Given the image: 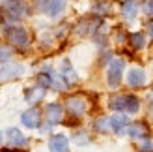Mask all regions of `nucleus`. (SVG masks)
I'll list each match as a JSON object with an SVG mask.
<instances>
[{
  "label": "nucleus",
  "mask_w": 153,
  "mask_h": 152,
  "mask_svg": "<svg viewBox=\"0 0 153 152\" xmlns=\"http://www.w3.org/2000/svg\"><path fill=\"white\" fill-rule=\"evenodd\" d=\"M65 4H67V0H36L37 10L47 13L49 17H58L65 10Z\"/></svg>",
  "instance_id": "f257e3e1"
},
{
  "label": "nucleus",
  "mask_w": 153,
  "mask_h": 152,
  "mask_svg": "<svg viewBox=\"0 0 153 152\" xmlns=\"http://www.w3.org/2000/svg\"><path fill=\"white\" fill-rule=\"evenodd\" d=\"M6 38L10 40L11 45H15V47H26L28 41H30V36L26 32V28H22V26L6 28Z\"/></svg>",
  "instance_id": "f03ea898"
},
{
  "label": "nucleus",
  "mask_w": 153,
  "mask_h": 152,
  "mask_svg": "<svg viewBox=\"0 0 153 152\" xmlns=\"http://www.w3.org/2000/svg\"><path fill=\"white\" fill-rule=\"evenodd\" d=\"M123 70H125V62L121 58H116V60H112L110 62V68H108V85L112 88H116L120 85V81H121V75H123Z\"/></svg>",
  "instance_id": "7ed1b4c3"
},
{
  "label": "nucleus",
  "mask_w": 153,
  "mask_h": 152,
  "mask_svg": "<svg viewBox=\"0 0 153 152\" xmlns=\"http://www.w3.org/2000/svg\"><path fill=\"white\" fill-rule=\"evenodd\" d=\"M21 122L25 124L26 128H37L39 126V122H41V113H39V109L37 107H30L28 111H25L21 115Z\"/></svg>",
  "instance_id": "20e7f679"
},
{
  "label": "nucleus",
  "mask_w": 153,
  "mask_h": 152,
  "mask_svg": "<svg viewBox=\"0 0 153 152\" xmlns=\"http://www.w3.org/2000/svg\"><path fill=\"white\" fill-rule=\"evenodd\" d=\"M65 107H67V111L69 113H73V115H82V113H86V100L84 98H80V96H73V98H69V100L65 102Z\"/></svg>",
  "instance_id": "39448f33"
},
{
  "label": "nucleus",
  "mask_w": 153,
  "mask_h": 152,
  "mask_svg": "<svg viewBox=\"0 0 153 152\" xmlns=\"http://www.w3.org/2000/svg\"><path fill=\"white\" fill-rule=\"evenodd\" d=\"M144 83H146V71L140 70V68H133V70H129L127 73V85L129 87H142Z\"/></svg>",
  "instance_id": "423d86ee"
},
{
  "label": "nucleus",
  "mask_w": 153,
  "mask_h": 152,
  "mask_svg": "<svg viewBox=\"0 0 153 152\" xmlns=\"http://www.w3.org/2000/svg\"><path fill=\"white\" fill-rule=\"evenodd\" d=\"M67 147H69V141H67V137L62 133L52 135L51 141H49V150L51 152H65Z\"/></svg>",
  "instance_id": "0eeeda50"
},
{
  "label": "nucleus",
  "mask_w": 153,
  "mask_h": 152,
  "mask_svg": "<svg viewBox=\"0 0 153 152\" xmlns=\"http://www.w3.org/2000/svg\"><path fill=\"white\" fill-rule=\"evenodd\" d=\"M25 71V68L21 64H7L6 68L0 70V81H7V79H15Z\"/></svg>",
  "instance_id": "6e6552de"
},
{
  "label": "nucleus",
  "mask_w": 153,
  "mask_h": 152,
  "mask_svg": "<svg viewBox=\"0 0 153 152\" xmlns=\"http://www.w3.org/2000/svg\"><path fill=\"white\" fill-rule=\"evenodd\" d=\"M64 117V109H62V105H58V103H51L47 105V118H49V124H56L60 122Z\"/></svg>",
  "instance_id": "1a4fd4ad"
},
{
  "label": "nucleus",
  "mask_w": 153,
  "mask_h": 152,
  "mask_svg": "<svg viewBox=\"0 0 153 152\" xmlns=\"http://www.w3.org/2000/svg\"><path fill=\"white\" fill-rule=\"evenodd\" d=\"M6 137H7V141H10L11 145H17V147L26 145V137L21 133V130H17V128H10V130L6 132Z\"/></svg>",
  "instance_id": "9d476101"
},
{
  "label": "nucleus",
  "mask_w": 153,
  "mask_h": 152,
  "mask_svg": "<svg viewBox=\"0 0 153 152\" xmlns=\"http://www.w3.org/2000/svg\"><path fill=\"white\" fill-rule=\"evenodd\" d=\"M121 13H123V17H127V19H134L136 13H138V2H136V0H125V2L121 4Z\"/></svg>",
  "instance_id": "9b49d317"
},
{
  "label": "nucleus",
  "mask_w": 153,
  "mask_h": 152,
  "mask_svg": "<svg viewBox=\"0 0 153 152\" xmlns=\"http://www.w3.org/2000/svg\"><path fill=\"white\" fill-rule=\"evenodd\" d=\"M148 128L144 126L142 122H134V124H131L127 128V135H131V137H144V139H148Z\"/></svg>",
  "instance_id": "f8f14e48"
},
{
  "label": "nucleus",
  "mask_w": 153,
  "mask_h": 152,
  "mask_svg": "<svg viewBox=\"0 0 153 152\" xmlns=\"http://www.w3.org/2000/svg\"><path fill=\"white\" fill-rule=\"evenodd\" d=\"M108 122H110V130H114V132H121L123 128L127 126V117H123V115H114L112 118H108Z\"/></svg>",
  "instance_id": "ddd939ff"
},
{
  "label": "nucleus",
  "mask_w": 153,
  "mask_h": 152,
  "mask_svg": "<svg viewBox=\"0 0 153 152\" xmlns=\"http://www.w3.org/2000/svg\"><path fill=\"white\" fill-rule=\"evenodd\" d=\"M62 71H64V81H65V85H71V83H75L76 81V77H75V71L71 70V64L67 62V60H64V64H62Z\"/></svg>",
  "instance_id": "4468645a"
},
{
  "label": "nucleus",
  "mask_w": 153,
  "mask_h": 152,
  "mask_svg": "<svg viewBox=\"0 0 153 152\" xmlns=\"http://www.w3.org/2000/svg\"><path fill=\"white\" fill-rule=\"evenodd\" d=\"M129 41H131L134 49H142L146 45V36H144V32H133L129 36Z\"/></svg>",
  "instance_id": "2eb2a0df"
},
{
  "label": "nucleus",
  "mask_w": 153,
  "mask_h": 152,
  "mask_svg": "<svg viewBox=\"0 0 153 152\" xmlns=\"http://www.w3.org/2000/svg\"><path fill=\"white\" fill-rule=\"evenodd\" d=\"M140 109V102H138V98L136 96H125V111L127 113H136Z\"/></svg>",
  "instance_id": "dca6fc26"
},
{
  "label": "nucleus",
  "mask_w": 153,
  "mask_h": 152,
  "mask_svg": "<svg viewBox=\"0 0 153 152\" xmlns=\"http://www.w3.org/2000/svg\"><path fill=\"white\" fill-rule=\"evenodd\" d=\"M43 96H45V90L43 88H30L28 92H26V100L30 103H36V102H39Z\"/></svg>",
  "instance_id": "f3484780"
},
{
  "label": "nucleus",
  "mask_w": 153,
  "mask_h": 152,
  "mask_svg": "<svg viewBox=\"0 0 153 152\" xmlns=\"http://www.w3.org/2000/svg\"><path fill=\"white\" fill-rule=\"evenodd\" d=\"M11 55H13V51L7 47V45H2L0 43V64H7L10 62V58H11Z\"/></svg>",
  "instance_id": "a211bd4d"
},
{
  "label": "nucleus",
  "mask_w": 153,
  "mask_h": 152,
  "mask_svg": "<svg viewBox=\"0 0 153 152\" xmlns=\"http://www.w3.org/2000/svg\"><path fill=\"white\" fill-rule=\"evenodd\" d=\"M110 107L116 109V111L125 109V96H114L112 100H110Z\"/></svg>",
  "instance_id": "6ab92c4d"
},
{
  "label": "nucleus",
  "mask_w": 153,
  "mask_h": 152,
  "mask_svg": "<svg viewBox=\"0 0 153 152\" xmlns=\"http://www.w3.org/2000/svg\"><path fill=\"white\" fill-rule=\"evenodd\" d=\"M95 130H97V132H106V130H110L108 118H99L97 122H95Z\"/></svg>",
  "instance_id": "aec40b11"
},
{
  "label": "nucleus",
  "mask_w": 153,
  "mask_h": 152,
  "mask_svg": "<svg viewBox=\"0 0 153 152\" xmlns=\"http://www.w3.org/2000/svg\"><path fill=\"white\" fill-rule=\"evenodd\" d=\"M142 10H144V15H146V17H153V0H144Z\"/></svg>",
  "instance_id": "412c9836"
},
{
  "label": "nucleus",
  "mask_w": 153,
  "mask_h": 152,
  "mask_svg": "<svg viewBox=\"0 0 153 152\" xmlns=\"http://www.w3.org/2000/svg\"><path fill=\"white\" fill-rule=\"evenodd\" d=\"M140 148H142V152H153V143H151L149 139H146V141L142 143Z\"/></svg>",
  "instance_id": "4be33fe9"
},
{
  "label": "nucleus",
  "mask_w": 153,
  "mask_h": 152,
  "mask_svg": "<svg viewBox=\"0 0 153 152\" xmlns=\"http://www.w3.org/2000/svg\"><path fill=\"white\" fill-rule=\"evenodd\" d=\"M148 30H149V36L153 38V23H149V26H148Z\"/></svg>",
  "instance_id": "5701e85b"
},
{
  "label": "nucleus",
  "mask_w": 153,
  "mask_h": 152,
  "mask_svg": "<svg viewBox=\"0 0 153 152\" xmlns=\"http://www.w3.org/2000/svg\"><path fill=\"white\" fill-rule=\"evenodd\" d=\"M2 152H25V150H15V148H6V150H2Z\"/></svg>",
  "instance_id": "b1692460"
},
{
  "label": "nucleus",
  "mask_w": 153,
  "mask_h": 152,
  "mask_svg": "<svg viewBox=\"0 0 153 152\" xmlns=\"http://www.w3.org/2000/svg\"><path fill=\"white\" fill-rule=\"evenodd\" d=\"M0 145H2V133H0Z\"/></svg>",
  "instance_id": "393cba45"
}]
</instances>
